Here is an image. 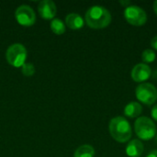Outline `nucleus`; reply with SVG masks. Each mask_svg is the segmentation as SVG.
<instances>
[{
  "instance_id": "nucleus-1",
  "label": "nucleus",
  "mask_w": 157,
  "mask_h": 157,
  "mask_svg": "<svg viewBox=\"0 0 157 157\" xmlns=\"http://www.w3.org/2000/svg\"><path fill=\"white\" fill-rule=\"evenodd\" d=\"M85 19L88 27L94 29H100L108 27L111 22L110 12L102 6H93L87 9Z\"/></svg>"
},
{
  "instance_id": "nucleus-2",
  "label": "nucleus",
  "mask_w": 157,
  "mask_h": 157,
  "mask_svg": "<svg viewBox=\"0 0 157 157\" xmlns=\"http://www.w3.org/2000/svg\"><path fill=\"white\" fill-rule=\"evenodd\" d=\"M109 130L112 138L118 143H127L132 135L130 122L126 118L117 116L113 118L109 125Z\"/></svg>"
},
{
  "instance_id": "nucleus-3",
  "label": "nucleus",
  "mask_w": 157,
  "mask_h": 157,
  "mask_svg": "<svg viewBox=\"0 0 157 157\" xmlns=\"http://www.w3.org/2000/svg\"><path fill=\"white\" fill-rule=\"evenodd\" d=\"M134 130L139 139L149 141L156 134V126L148 117H140L134 122Z\"/></svg>"
},
{
  "instance_id": "nucleus-4",
  "label": "nucleus",
  "mask_w": 157,
  "mask_h": 157,
  "mask_svg": "<svg viewBox=\"0 0 157 157\" xmlns=\"http://www.w3.org/2000/svg\"><path fill=\"white\" fill-rule=\"evenodd\" d=\"M28 56V52L25 46L21 43L11 44L6 52V62L14 67H21L25 63Z\"/></svg>"
},
{
  "instance_id": "nucleus-5",
  "label": "nucleus",
  "mask_w": 157,
  "mask_h": 157,
  "mask_svg": "<svg viewBox=\"0 0 157 157\" xmlns=\"http://www.w3.org/2000/svg\"><path fill=\"white\" fill-rule=\"evenodd\" d=\"M135 95L137 99L144 105L150 106L157 100L156 87L151 83H143L136 87Z\"/></svg>"
},
{
  "instance_id": "nucleus-6",
  "label": "nucleus",
  "mask_w": 157,
  "mask_h": 157,
  "mask_svg": "<svg viewBox=\"0 0 157 157\" xmlns=\"http://www.w3.org/2000/svg\"><path fill=\"white\" fill-rule=\"evenodd\" d=\"M126 20L133 26H143L147 21L146 12L138 6H129L124 10Z\"/></svg>"
},
{
  "instance_id": "nucleus-7",
  "label": "nucleus",
  "mask_w": 157,
  "mask_h": 157,
  "mask_svg": "<svg viewBox=\"0 0 157 157\" xmlns=\"http://www.w3.org/2000/svg\"><path fill=\"white\" fill-rule=\"evenodd\" d=\"M15 17L19 25L29 27L36 22V14L32 7L28 5H21L15 11Z\"/></svg>"
},
{
  "instance_id": "nucleus-8",
  "label": "nucleus",
  "mask_w": 157,
  "mask_h": 157,
  "mask_svg": "<svg viewBox=\"0 0 157 157\" xmlns=\"http://www.w3.org/2000/svg\"><path fill=\"white\" fill-rule=\"evenodd\" d=\"M152 70L150 66L146 63H141L136 64L132 70V78L134 82L144 83L148 80L151 76Z\"/></svg>"
},
{
  "instance_id": "nucleus-9",
  "label": "nucleus",
  "mask_w": 157,
  "mask_h": 157,
  "mask_svg": "<svg viewBox=\"0 0 157 157\" xmlns=\"http://www.w3.org/2000/svg\"><path fill=\"white\" fill-rule=\"evenodd\" d=\"M38 11L40 16L44 19H52L57 13V7L52 0H42L38 6Z\"/></svg>"
},
{
  "instance_id": "nucleus-10",
  "label": "nucleus",
  "mask_w": 157,
  "mask_h": 157,
  "mask_svg": "<svg viewBox=\"0 0 157 157\" xmlns=\"http://www.w3.org/2000/svg\"><path fill=\"white\" fill-rule=\"evenodd\" d=\"M144 151V144L137 139L132 140L126 146V155L129 157H141Z\"/></svg>"
},
{
  "instance_id": "nucleus-11",
  "label": "nucleus",
  "mask_w": 157,
  "mask_h": 157,
  "mask_svg": "<svg viewBox=\"0 0 157 157\" xmlns=\"http://www.w3.org/2000/svg\"><path fill=\"white\" fill-rule=\"evenodd\" d=\"M64 23L70 29L77 30V29H80L81 28H83L85 21H84V18L79 14L70 13L66 16Z\"/></svg>"
},
{
  "instance_id": "nucleus-12",
  "label": "nucleus",
  "mask_w": 157,
  "mask_h": 157,
  "mask_svg": "<svg viewBox=\"0 0 157 157\" xmlns=\"http://www.w3.org/2000/svg\"><path fill=\"white\" fill-rule=\"evenodd\" d=\"M142 110H143V107L140 103L136 101H132L128 103L124 108V114L126 117L130 119H134L140 116Z\"/></svg>"
},
{
  "instance_id": "nucleus-13",
  "label": "nucleus",
  "mask_w": 157,
  "mask_h": 157,
  "mask_svg": "<svg viewBox=\"0 0 157 157\" xmlns=\"http://www.w3.org/2000/svg\"><path fill=\"white\" fill-rule=\"evenodd\" d=\"M95 156V149L90 144H83L79 146L75 154L74 157H94Z\"/></svg>"
},
{
  "instance_id": "nucleus-14",
  "label": "nucleus",
  "mask_w": 157,
  "mask_h": 157,
  "mask_svg": "<svg viewBox=\"0 0 157 157\" xmlns=\"http://www.w3.org/2000/svg\"><path fill=\"white\" fill-rule=\"evenodd\" d=\"M50 27H51L52 31L57 35H62L66 30L65 23L60 18H53L50 24Z\"/></svg>"
},
{
  "instance_id": "nucleus-15",
  "label": "nucleus",
  "mask_w": 157,
  "mask_h": 157,
  "mask_svg": "<svg viewBox=\"0 0 157 157\" xmlns=\"http://www.w3.org/2000/svg\"><path fill=\"white\" fill-rule=\"evenodd\" d=\"M155 58H156V54L151 49H146L142 53V60H143L144 63H153V62H155Z\"/></svg>"
},
{
  "instance_id": "nucleus-16",
  "label": "nucleus",
  "mask_w": 157,
  "mask_h": 157,
  "mask_svg": "<svg viewBox=\"0 0 157 157\" xmlns=\"http://www.w3.org/2000/svg\"><path fill=\"white\" fill-rule=\"evenodd\" d=\"M35 66L31 63H25L21 66V73L25 76H32L35 74Z\"/></svg>"
},
{
  "instance_id": "nucleus-17",
  "label": "nucleus",
  "mask_w": 157,
  "mask_h": 157,
  "mask_svg": "<svg viewBox=\"0 0 157 157\" xmlns=\"http://www.w3.org/2000/svg\"><path fill=\"white\" fill-rule=\"evenodd\" d=\"M151 115H152V118H153L155 121H157V104L155 106H154V108L152 109Z\"/></svg>"
},
{
  "instance_id": "nucleus-18",
  "label": "nucleus",
  "mask_w": 157,
  "mask_h": 157,
  "mask_svg": "<svg viewBox=\"0 0 157 157\" xmlns=\"http://www.w3.org/2000/svg\"><path fill=\"white\" fill-rule=\"evenodd\" d=\"M151 46L157 51V35L151 40Z\"/></svg>"
},
{
  "instance_id": "nucleus-19",
  "label": "nucleus",
  "mask_w": 157,
  "mask_h": 157,
  "mask_svg": "<svg viewBox=\"0 0 157 157\" xmlns=\"http://www.w3.org/2000/svg\"><path fill=\"white\" fill-rule=\"evenodd\" d=\"M146 157H157V150H154V151L150 152Z\"/></svg>"
},
{
  "instance_id": "nucleus-20",
  "label": "nucleus",
  "mask_w": 157,
  "mask_h": 157,
  "mask_svg": "<svg viewBox=\"0 0 157 157\" xmlns=\"http://www.w3.org/2000/svg\"><path fill=\"white\" fill-rule=\"evenodd\" d=\"M120 3H121V5L124 6V7H125V8H126L127 6H131V5H130V4H131V2H130V1H121Z\"/></svg>"
},
{
  "instance_id": "nucleus-21",
  "label": "nucleus",
  "mask_w": 157,
  "mask_h": 157,
  "mask_svg": "<svg viewBox=\"0 0 157 157\" xmlns=\"http://www.w3.org/2000/svg\"><path fill=\"white\" fill-rule=\"evenodd\" d=\"M154 10H155V14L157 15V0L154 3Z\"/></svg>"
},
{
  "instance_id": "nucleus-22",
  "label": "nucleus",
  "mask_w": 157,
  "mask_h": 157,
  "mask_svg": "<svg viewBox=\"0 0 157 157\" xmlns=\"http://www.w3.org/2000/svg\"><path fill=\"white\" fill-rule=\"evenodd\" d=\"M156 143H157V135H156Z\"/></svg>"
}]
</instances>
